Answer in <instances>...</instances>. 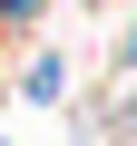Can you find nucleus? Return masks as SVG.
I'll use <instances>...</instances> for the list:
<instances>
[]
</instances>
